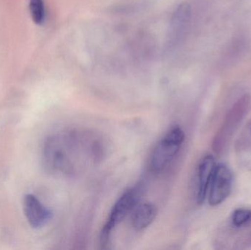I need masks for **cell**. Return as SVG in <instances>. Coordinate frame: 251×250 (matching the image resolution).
<instances>
[{"label": "cell", "mask_w": 251, "mask_h": 250, "mask_svg": "<svg viewBox=\"0 0 251 250\" xmlns=\"http://www.w3.org/2000/svg\"><path fill=\"white\" fill-rule=\"evenodd\" d=\"M140 197L138 188L133 187L126 191L119 198L113 205L108 219L103 227L100 236V245L102 249H107L113 229L122 223L126 217L137 205Z\"/></svg>", "instance_id": "cell-3"}, {"label": "cell", "mask_w": 251, "mask_h": 250, "mask_svg": "<svg viewBox=\"0 0 251 250\" xmlns=\"http://www.w3.org/2000/svg\"><path fill=\"white\" fill-rule=\"evenodd\" d=\"M185 138L184 131L174 126L155 146L150 157L149 165L153 173L163 171L175 158Z\"/></svg>", "instance_id": "cell-2"}, {"label": "cell", "mask_w": 251, "mask_h": 250, "mask_svg": "<svg viewBox=\"0 0 251 250\" xmlns=\"http://www.w3.org/2000/svg\"><path fill=\"white\" fill-rule=\"evenodd\" d=\"M23 211L28 223L34 228L45 226L52 216L51 211L32 194L24 197Z\"/></svg>", "instance_id": "cell-5"}, {"label": "cell", "mask_w": 251, "mask_h": 250, "mask_svg": "<svg viewBox=\"0 0 251 250\" xmlns=\"http://www.w3.org/2000/svg\"><path fill=\"white\" fill-rule=\"evenodd\" d=\"M232 181L231 170L226 166L216 165L209 187V205L216 206L227 199L231 193Z\"/></svg>", "instance_id": "cell-4"}, {"label": "cell", "mask_w": 251, "mask_h": 250, "mask_svg": "<svg viewBox=\"0 0 251 250\" xmlns=\"http://www.w3.org/2000/svg\"><path fill=\"white\" fill-rule=\"evenodd\" d=\"M29 13L34 23L41 25L46 19V10L44 0H29Z\"/></svg>", "instance_id": "cell-9"}, {"label": "cell", "mask_w": 251, "mask_h": 250, "mask_svg": "<svg viewBox=\"0 0 251 250\" xmlns=\"http://www.w3.org/2000/svg\"><path fill=\"white\" fill-rule=\"evenodd\" d=\"M104 152L103 142L97 135L66 131L47 138L43 148V162L51 174L74 176L100 162Z\"/></svg>", "instance_id": "cell-1"}, {"label": "cell", "mask_w": 251, "mask_h": 250, "mask_svg": "<svg viewBox=\"0 0 251 250\" xmlns=\"http://www.w3.org/2000/svg\"><path fill=\"white\" fill-rule=\"evenodd\" d=\"M215 167V159L211 155L206 156L199 164L197 192V201L199 204H203L206 199Z\"/></svg>", "instance_id": "cell-6"}, {"label": "cell", "mask_w": 251, "mask_h": 250, "mask_svg": "<svg viewBox=\"0 0 251 250\" xmlns=\"http://www.w3.org/2000/svg\"><path fill=\"white\" fill-rule=\"evenodd\" d=\"M190 15L191 8L187 3L180 4L174 12L171 19L169 35V42L173 46L176 45V44L179 41L180 38L183 35V32L190 21Z\"/></svg>", "instance_id": "cell-7"}, {"label": "cell", "mask_w": 251, "mask_h": 250, "mask_svg": "<svg viewBox=\"0 0 251 250\" xmlns=\"http://www.w3.org/2000/svg\"><path fill=\"white\" fill-rule=\"evenodd\" d=\"M251 220V211L246 208L236 210L232 215V223L237 227H241Z\"/></svg>", "instance_id": "cell-10"}, {"label": "cell", "mask_w": 251, "mask_h": 250, "mask_svg": "<svg viewBox=\"0 0 251 250\" xmlns=\"http://www.w3.org/2000/svg\"><path fill=\"white\" fill-rule=\"evenodd\" d=\"M157 215V209L153 204L144 203L134 207L131 214V226L137 231L149 227Z\"/></svg>", "instance_id": "cell-8"}]
</instances>
